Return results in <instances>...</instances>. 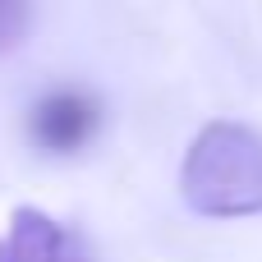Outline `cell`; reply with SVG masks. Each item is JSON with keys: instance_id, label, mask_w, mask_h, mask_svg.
<instances>
[{"instance_id": "6da1fadb", "label": "cell", "mask_w": 262, "mask_h": 262, "mask_svg": "<svg viewBox=\"0 0 262 262\" xmlns=\"http://www.w3.org/2000/svg\"><path fill=\"white\" fill-rule=\"evenodd\" d=\"M180 198L207 221L262 216V129L244 120H207L180 161Z\"/></svg>"}, {"instance_id": "3957f363", "label": "cell", "mask_w": 262, "mask_h": 262, "mask_svg": "<svg viewBox=\"0 0 262 262\" xmlns=\"http://www.w3.org/2000/svg\"><path fill=\"white\" fill-rule=\"evenodd\" d=\"M97 129H101V106L83 88H51L28 111V138H32V147H41L51 157L83 152Z\"/></svg>"}, {"instance_id": "277c9868", "label": "cell", "mask_w": 262, "mask_h": 262, "mask_svg": "<svg viewBox=\"0 0 262 262\" xmlns=\"http://www.w3.org/2000/svg\"><path fill=\"white\" fill-rule=\"evenodd\" d=\"M32 28V0H0V55L18 51Z\"/></svg>"}, {"instance_id": "7a4b0ae2", "label": "cell", "mask_w": 262, "mask_h": 262, "mask_svg": "<svg viewBox=\"0 0 262 262\" xmlns=\"http://www.w3.org/2000/svg\"><path fill=\"white\" fill-rule=\"evenodd\" d=\"M0 262H101V258L78 226L51 216L46 207L18 203L0 230Z\"/></svg>"}]
</instances>
